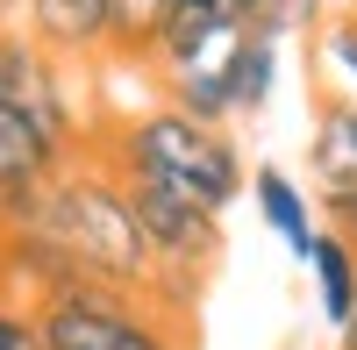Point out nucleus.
I'll return each instance as SVG.
<instances>
[{"mask_svg":"<svg viewBox=\"0 0 357 350\" xmlns=\"http://www.w3.org/2000/svg\"><path fill=\"white\" fill-rule=\"evenodd\" d=\"M15 222H29L79 279L122 286V294H151V243H143V229H136L129 186L114 179L93 151L65 158L50 172V186L29 200Z\"/></svg>","mask_w":357,"mask_h":350,"instance_id":"1","label":"nucleus"},{"mask_svg":"<svg viewBox=\"0 0 357 350\" xmlns=\"http://www.w3.org/2000/svg\"><path fill=\"white\" fill-rule=\"evenodd\" d=\"M86 151H93L114 179H143V186L186 193V200H200V208H215V215H229L236 200H243V179H250L236 136L222 122L178 114L172 100L143 107V114H122V122H93Z\"/></svg>","mask_w":357,"mask_h":350,"instance_id":"2","label":"nucleus"},{"mask_svg":"<svg viewBox=\"0 0 357 350\" xmlns=\"http://www.w3.org/2000/svg\"><path fill=\"white\" fill-rule=\"evenodd\" d=\"M36 329H43V350H193L186 314H165L158 300L93 286V279L36 300Z\"/></svg>","mask_w":357,"mask_h":350,"instance_id":"3","label":"nucleus"},{"mask_svg":"<svg viewBox=\"0 0 357 350\" xmlns=\"http://www.w3.org/2000/svg\"><path fill=\"white\" fill-rule=\"evenodd\" d=\"M0 100H15L29 122H36L57 151H86V136H93V122H86V107L72 100V79H65V57H50L22 36L15 22H0Z\"/></svg>","mask_w":357,"mask_h":350,"instance_id":"4","label":"nucleus"},{"mask_svg":"<svg viewBox=\"0 0 357 350\" xmlns=\"http://www.w3.org/2000/svg\"><path fill=\"white\" fill-rule=\"evenodd\" d=\"M72 151H57V143L29 122L15 100H0V222H15L29 200L50 186V172L65 165Z\"/></svg>","mask_w":357,"mask_h":350,"instance_id":"5","label":"nucleus"},{"mask_svg":"<svg viewBox=\"0 0 357 350\" xmlns=\"http://www.w3.org/2000/svg\"><path fill=\"white\" fill-rule=\"evenodd\" d=\"M22 36L79 65V57L107 50V0H22Z\"/></svg>","mask_w":357,"mask_h":350,"instance_id":"6","label":"nucleus"},{"mask_svg":"<svg viewBox=\"0 0 357 350\" xmlns=\"http://www.w3.org/2000/svg\"><path fill=\"white\" fill-rule=\"evenodd\" d=\"M307 172H314V193H357V100L343 93H321L314 107V136H307Z\"/></svg>","mask_w":357,"mask_h":350,"instance_id":"7","label":"nucleus"},{"mask_svg":"<svg viewBox=\"0 0 357 350\" xmlns=\"http://www.w3.org/2000/svg\"><path fill=\"white\" fill-rule=\"evenodd\" d=\"M243 193L257 200V215H264V229L307 265V243H314V200L293 186V172H279V165H250V179H243Z\"/></svg>","mask_w":357,"mask_h":350,"instance_id":"8","label":"nucleus"},{"mask_svg":"<svg viewBox=\"0 0 357 350\" xmlns=\"http://www.w3.org/2000/svg\"><path fill=\"white\" fill-rule=\"evenodd\" d=\"M307 272H314V300H321V314H329V329H343V314L357 307V250L336 236V229H314Z\"/></svg>","mask_w":357,"mask_h":350,"instance_id":"9","label":"nucleus"},{"mask_svg":"<svg viewBox=\"0 0 357 350\" xmlns=\"http://www.w3.org/2000/svg\"><path fill=\"white\" fill-rule=\"evenodd\" d=\"M272 86H279V43L243 29L236 50H229V100H236V114H264L272 107Z\"/></svg>","mask_w":357,"mask_h":350,"instance_id":"10","label":"nucleus"},{"mask_svg":"<svg viewBox=\"0 0 357 350\" xmlns=\"http://www.w3.org/2000/svg\"><path fill=\"white\" fill-rule=\"evenodd\" d=\"M158 22H165V0H107V50L143 65L158 43Z\"/></svg>","mask_w":357,"mask_h":350,"instance_id":"11","label":"nucleus"},{"mask_svg":"<svg viewBox=\"0 0 357 350\" xmlns=\"http://www.w3.org/2000/svg\"><path fill=\"white\" fill-rule=\"evenodd\" d=\"M321 57H329V72L343 79V100H357V15L321 22Z\"/></svg>","mask_w":357,"mask_h":350,"instance_id":"12","label":"nucleus"},{"mask_svg":"<svg viewBox=\"0 0 357 350\" xmlns=\"http://www.w3.org/2000/svg\"><path fill=\"white\" fill-rule=\"evenodd\" d=\"M0 350H43V329H36V307H22L0 294Z\"/></svg>","mask_w":357,"mask_h":350,"instance_id":"13","label":"nucleus"},{"mask_svg":"<svg viewBox=\"0 0 357 350\" xmlns=\"http://www.w3.org/2000/svg\"><path fill=\"white\" fill-rule=\"evenodd\" d=\"M336 336H343V343H336V350H357V307H350V314H343V329H336Z\"/></svg>","mask_w":357,"mask_h":350,"instance_id":"14","label":"nucleus"}]
</instances>
